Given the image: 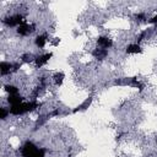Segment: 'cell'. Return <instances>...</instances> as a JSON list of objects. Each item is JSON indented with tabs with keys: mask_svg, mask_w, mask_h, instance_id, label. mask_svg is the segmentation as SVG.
I'll return each mask as SVG.
<instances>
[{
	"mask_svg": "<svg viewBox=\"0 0 157 157\" xmlns=\"http://www.w3.org/2000/svg\"><path fill=\"white\" fill-rule=\"evenodd\" d=\"M38 150H39V148H38L33 142L27 141V142L22 146V148H21V155H22V157H34V156L37 155Z\"/></svg>",
	"mask_w": 157,
	"mask_h": 157,
	"instance_id": "cell-1",
	"label": "cell"
},
{
	"mask_svg": "<svg viewBox=\"0 0 157 157\" xmlns=\"http://www.w3.org/2000/svg\"><path fill=\"white\" fill-rule=\"evenodd\" d=\"M23 22H25V20H23V16L21 13H16V15L9 16V17H6L4 20V23L6 26H9V27H18Z\"/></svg>",
	"mask_w": 157,
	"mask_h": 157,
	"instance_id": "cell-2",
	"label": "cell"
},
{
	"mask_svg": "<svg viewBox=\"0 0 157 157\" xmlns=\"http://www.w3.org/2000/svg\"><path fill=\"white\" fill-rule=\"evenodd\" d=\"M34 31V26L33 25H28L26 22H23L21 26L17 27V33L21 34V36H27L29 33H32Z\"/></svg>",
	"mask_w": 157,
	"mask_h": 157,
	"instance_id": "cell-3",
	"label": "cell"
},
{
	"mask_svg": "<svg viewBox=\"0 0 157 157\" xmlns=\"http://www.w3.org/2000/svg\"><path fill=\"white\" fill-rule=\"evenodd\" d=\"M97 44L99 45V48L107 50L108 48H110V47L113 45V42H112V39L108 38V37H99V38L97 39Z\"/></svg>",
	"mask_w": 157,
	"mask_h": 157,
	"instance_id": "cell-4",
	"label": "cell"
},
{
	"mask_svg": "<svg viewBox=\"0 0 157 157\" xmlns=\"http://www.w3.org/2000/svg\"><path fill=\"white\" fill-rule=\"evenodd\" d=\"M0 71H1V75L2 76L10 74L11 71H13V64L7 63V61H1L0 63Z\"/></svg>",
	"mask_w": 157,
	"mask_h": 157,
	"instance_id": "cell-5",
	"label": "cell"
},
{
	"mask_svg": "<svg viewBox=\"0 0 157 157\" xmlns=\"http://www.w3.org/2000/svg\"><path fill=\"white\" fill-rule=\"evenodd\" d=\"M52 58V53H47V54H43V55H40V56H38V58H36V65H37V67H40V66H43L44 64H47L48 61H49V59Z\"/></svg>",
	"mask_w": 157,
	"mask_h": 157,
	"instance_id": "cell-6",
	"label": "cell"
},
{
	"mask_svg": "<svg viewBox=\"0 0 157 157\" xmlns=\"http://www.w3.org/2000/svg\"><path fill=\"white\" fill-rule=\"evenodd\" d=\"M7 101H9V103L11 105H16V104L23 103V98L21 96H18V94H11V96H9V99Z\"/></svg>",
	"mask_w": 157,
	"mask_h": 157,
	"instance_id": "cell-7",
	"label": "cell"
},
{
	"mask_svg": "<svg viewBox=\"0 0 157 157\" xmlns=\"http://www.w3.org/2000/svg\"><path fill=\"white\" fill-rule=\"evenodd\" d=\"M141 47L137 44V43H134V44H130L128 48H126V53L128 54H137V53H141Z\"/></svg>",
	"mask_w": 157,
	"mask_h": 157,
	"instance_id": "cell-8",
	"label": "cell"
},
{
	"mask_svg": "<svg viewBox=\"0 0 157 157\" xmlns=\"http://www.w3.org/2000/svg\"><path fill=\"white\" fill-rule=\"evenodd\" d=\"M107 55H108V50L102 49V48H98V49H96V50L93 52V56H94L96 59H99V60L104 59Z\"/></svg>",
	"mask_w": 157,
	"mask_h": 157,
	"instance_id": "cell-9",
	"label": "cell"
},
{
	"mask_svg": "<svg viewBox=\"0 0 157 157\" xmlns=\"http://www.w3.org/2000/svg\"><path fill=\"white\" fill-rule=\"evenodd\" d=\"M47 43V36L45 34H40V36H37L36 38V45L38 48H43Z\"/></svg>",
	"mask_w": 157,
	"mask_h": 157,
	"instance_id": "cell-10",
	"label": "cell"
},
{
	"mask_svg": "<svg viewBox=\"0 0 157 157\" xmlns=\"http://www.w3.org/2000/svg\"><path fill=\"white\" fill-rule=\"evenodd\" d=\"M5 90L9 92V94H18V88L16 86H12V85H7L5 86Z\"/></svg>",
	"mask_w": 157,
	"mask_h": 157,
	"instance_id": "cell-11",
	"label": "cell"
},
{
	"mask_svg": "<svg viewBox=\"0 0 157 157\" xmlns=\"http://www.w3.org/2000/svg\"><path fill=\"white\" fill-rule=\"evenodd\" d=\"M7 114H10V110H7L6 108L1 107V108H0V118H1V119H6Z\"/></svg>",
	"mask_w": 157,
	"mask_h": 157,
	"instance_id": "cell-12",
	"label": "cell"
},
{
	"mask_svg": "<svg viewBox=\"0 0 157 157\" xmlns=\"http://www.w3.org/2000/svg\"><path fill=\"white\" fill-rule=\"evenodd\" d=\"M90 103H91V98H90V99H87V101H85V102H83V103H82L80 107H77V109H75V112H76V110H82V109H86V108L90 105Z\"/></svg>",
	"mask_w": 157,
	"mask_h": 157,
	"instance_id": "cell-13",
	"label": "cell"
},
{
	"mask_svg": "<svg viewBox=\"0 0 157 157\" xmlns=\"http://www.w3.org/2000/svg\"><path fill=\"white\" fill-rule=\"evenodd\" d=\"M22 60H23L25 63H31V61H33V60H36V59H33V56H32L31 54H23V55H22Z\"/></svg>",
	"mask_w": 157,
	"mask_h": 157,
	"instance_id": "cell-14",
	"label": "cell"
},
{
	"mask_svg": "<svg viewBox=\"0 0 157 157\" xmlns=\"http://www.w3.org/2000/svg\"><path fill=\"white\" fill-rule=\"evenodd\" d=\"M54 78H55V83L56 85H60L61 82H63V78H64V74H56L55 76H54Z\"/></svg>",
	"mask_w": 157,
	"mask_h": 157,
	"instance_id": "cell-15",
	"label": "cell"
},
{
	"mask_svg": "<svg viewBox=\"0 0 157 157\" xmlns=\"http://www.w3.org/2000/svg\"><path fill=\"white\" fill-rule=\"evenodd\" d=\"M44 155H45V150L44 148H39L34 157H44Z\"/></svg>",
	"mask_w": 157,
	"mask_h": 157,
	"instance_id": "cell-16",
	"label": "cell"
},
{
	"mask_svg": "<svg viewBox=\"0 0 157 157\" xmlns=\"http://www.w3.org/2000/svg\"><path fill=\"white\" fill-rule=\"evenodd\" d=\"M135 17H136V20H139V21H144V20H146V15H145V13H137Z\"/></svg>",
	"mask_w": 157,
	"mask_h": 157,
	"instance_id": "cell-17",
	"label": "cell"
},
{
	"mask_svg": "<svg viewBox=\"0 0 157 157\" xmlns=\"http://www.w3.org/2000/svg\"><path fill=\"white\" fill-rule=\"evenodd\" d=\"M150 23H153V25H157V16H155V17H152V18L150 20Z\"/></svg>",
	"mask_w": 157,
	"mask_h": 157,
	"instance_id": "cell-18",
	"label": "cell"
}]
</instances>
